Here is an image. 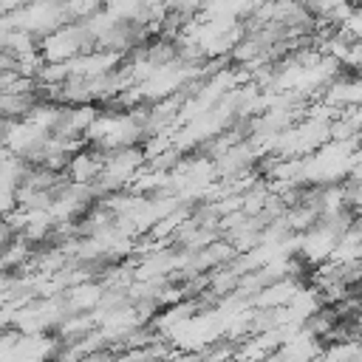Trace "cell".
<instances>
[{"instance_id":"6da1fadb","label":"cell","mask_w":362,"mask_h":362,"mask_svg":"<svg viewBox=\"0 0 362 362\" xmlns=\"http://www.w3.org/2000/svg\"><path fill=\"white\" fill-rule=\"evenodd\" d=\"M311 362H325V359H322V356H320V354H317V356H314V359H311Z\"/></svg>"}]
</instances>
